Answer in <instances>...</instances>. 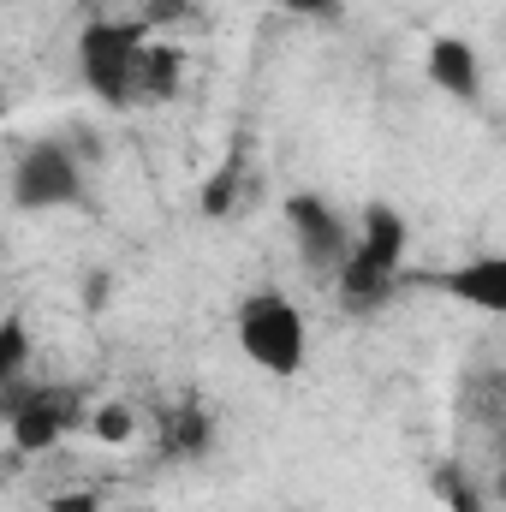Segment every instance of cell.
<instances>
[{"label":"cell","instance_id":"6da1fadb","mask_svg":"<svg viewBox=\"0 0 506 512\" xmlns=\"http://www.w3.org/2000/svg\"><path fill=\"white\" fill-rule=\"evenodd\" d=\"M78 78L102 108H149L179 90L185 54L173 42H155L143 18H84L72 42Z\"/></svg>","mask_w":506,"mask_h":512},{"label":"cell","instance_id":"7a4b0ae2","mask_svg":"<svg viewBox=\"0 0 506 512\" xmlns=\"http://www.w3.org/2000/svg\"><path fill=\"white\" fill-rule=\"evenodd\" d=\"M405 251H411V227L393 203H370L364 221L352 227V245L340 256V268L328 274L346 310H381L399 280H405Z\"/></svg>","mask_w":506,"mask_h":512},{"label":"cell","instance_id":"3957f363","mask_svg":"<svg viewBox=\"0 0 506 512\" xmlns=\"http://www.w3.org/2000/svg\"><path fill=\"white\" fill-rule=\"evenodd\" d=\"M233 340L245 352V364L274 376V382H292L304 364H310V328H304V310L274 292V286H256L239 298L233 310Z\"/></svg>","mask_w":506,"mask_h":512},{"label":"cell","instance_id":"277c9868","mask_svg":"<svg viewBox=\"0 0 506 512\" xmlns=\"http://www.w3.org/2000/svg\"><path fill=\"white\" fill-rule=\"evenodd\" d=\"M6 197H12V209H24V215L84 209L90 185H84V161H78V149H66L60 137H36V143H24L18 161H12V179H6Z\"/></svg>","mask_w":506,"mask_h":512},{"label":"cell","instance_id":"5b68a950","mask_svg":"<svg viewBox=\"0 0 506 512\" xmlns=\"http://www.w3.org/2000/svg\"><path fill=\"white\" fill-rule=\"evenodd\" d=\"M84 417H90L84 393H72V387H60V382L6 387V429H12V447H18V453H48V447H60L72 429H84Z\"/></svg>","mask_w":506,"mask_h":512},{"label":"cell","instance_id":"8992f818","mask_svg":"<svg viewBox=\"0 0 506 512\" xmlns=\"http://www.w3.org/2000/svg\"><path fill=\"white\" fill-rule=\"evenodd\" d=\"M286 233H292V245H298L310 274H334L346 245H352V221H340V209L328 197H316V191L286 197Z\"/></svg>","mask_w":506,"mask_h":512},{"label":"cell","instance_id":"52a82bcc","mask_svg":"<svg viewBox=\"0 0 506 512\" xmlns=\"http://www.w3.org/2000/svg\"><path fill=\"white\" fill-rule=\"evenodd\" d=\"M423 72H429V84L441 90V96H453V102H483V54H477V42H465V36H435L429 42V54H423Z\"/></svg>","mask_w":506,"mask_h":512},{"label":"cell","instance_id":"ba28073f","mask_svg":"<svg viewBox=\"0 0 506 512\" xmlns=\"http://www.w3.org/2000/svg\"><path fill=\"white\" fill-rule=\"evenodd\" d=\"M435 286H441V292H453L459 304L483 310V316H501V310H506V256H495V251L471 256V262L447 268Z\"/></svg>","mask_w":506,"mask_h":512},{"label":"cell","instance_id":"9c48e42d","mask_svg":"<svg viewBox=\"0 0 506 512\" xmlns=\"http://www.w3.org/2000/svg\"><path fill=\"white\" fill-rule=\"evenodd\" d=\"M24 370H30V328L18 316H0V393L24 382Z\"/></svg>","mask_w":506,"mask_h":512},{"label":"cell","instance_id":"30bf717a","mask_svg":"<svg viewBox=\"0 0 506 512\" xmlns=\"http://www.w3.org/2000/svg\"><path fill=\"white\" fill-rule=\"evenodd\" d=\"M161 447H167V459H197V453L209 447V417H203L197 405H185V411H179V423H167Z\"/></svg>","mask_w":506,"mask_h":512},{"label":"cell","instance_id":"8fae6325","mask_svg":"<svg viewBox=\"0 0 506 512\" xmlns=\"http://www.w3.org/2000/svg\"><path fill=\"white\" fill-rule=\"evenodd\" d=\"M84 429H90L96 441H108V447H126L131 429H137V417H131L126 399H102V405H96V411L84 417Z\"/></svg>","mask_w":506,"mask_h":512},{"label":"cell","instance_id":"7c38bea8","mask_svg":"<svg viewBox=\"0 0 506 512\" xmlns=\"http://www.w3.org/2000/svg\"><path fill=\"white\" fill-rule=\"evenodd\" d=\"M42 512H108V507H102V495H90V489H66V495H48Z\"/></svg>","mask_w":506,"mask_h":512},{"label":"cell","instance_id":"4fadbf2b","mask_svg":"<svg viewBox=\"0 0 506 512\" xmlns=\"http://www.w3.org/2000/svg\"><path fill=\"white\" fill-rule=\"evenodd\" d=\"M274 6H280V12H298V18H328L340 0H274Z\"/></svg>","mask_w":506,"mask_h":512},{"label":"cell","instance_id":"5bb4252c","mask_svg":"<svg viewBox=\"0 0 506 512\" xmlns=\"http://www.w3.org/2000/svg\"><path fill=\"white\" fill-rule=\"evenodd\" d=\"M120 512H155V507H120Z\"/></svg>","mask_w":506,"mask_h":512},{"label":"cell","instance_id":"9a60e30c","mask_svg":"<svg viewBox=\"0 0 506 512\" xmlns=\"http://www.w3.org/2000/svg\"><path fill=\"white\" fill-rule=\"evenodd\" d=\"M0 114H6V96H0Z\"/></svg>","mask_w":506,"mask_h":512}]
</instances>
